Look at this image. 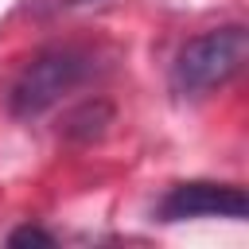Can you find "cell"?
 Wrapping results in <instances>:
<instances>
[{"instance_id":"cell-1","label":"cell","mask_w":249,"mask_h":249,"mask_svg":"<svg viewBox=\"0 0 249 249\" xmlns=\"http://www.w3.org/2000/svg\"><path fill=\"white\" fill-rule=\"evenodd\" d=\"M93 70L89 51L82 47H43L31 54L8 86V113L16 121H35L54 109L66 93H74Z\"/></svg>"},{"instance_id":"cell-2","label":"cell","mask_w":249,"mask_h":249,"mask_svg":"<svg viewBox=\"0 0 249 249\" xmlns=\"http://www.w3.org/2000/svg\"><path fill=\"white\" fill-rule=\"evenodd\" d=\"M245 54H249V35L241 23L210 27L179 47L171 62V89L179 97H202L210 89H222L230 78L241 74Z\"/></svg>"},{"instance_id":"cell-3","label":"cell","mask_w":249,"mask_h":249,"mask_svg":"<svg viewBox=\"0 0 249 249\" xmlns=\"http://www.w3.org/2000/svg\"><path fill=\"white\" fill-rule=\"evenodd\" d=\"M249 202L245 191L233 183H179L160 198V218L163 222H187V218H245Z\"/></svg>"},{"instance_id":"cell-4","label":"cell","mask_w":249,"mask_h":249,"mask_svg":"<svg viewBox=\"0 0 249 249\" xmlns=\"http://www.w3.org/2000/svg\"><path fill=\"white\" fill-rule=\"evenodd\" d=\"M109 117H113V109H109L105 101H86L82 109H74V113L66 117V136L93 140V136H101V132H105Z\"/></svg>"},{"instance_id":"cell-5","label":"cell","mask_w":249,"mask_h":249,"mask_svg":"<svg viewBox=\"0 0 249 249\" xmlns=\"http://www.w3.org/2000/svg\"><path fill=\"white\" fill-rule=\"evenodd\" d=\"M8 245H54V233H47L39 226H19L8 233Z\"/></svg>"}]
</instances>
